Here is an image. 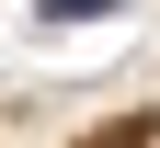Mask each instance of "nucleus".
<instances>
[{
	"label": "nucleus",
	"instance_id": "nucleus-1",
	"mask_svg": "<svg viewBox=\"0 0 160 148\" xmlns=\"http://www.w3.org/2000/svg\"><path fill=\"white\" fill-rule=\"evenodd\" d=\"M126 0H46V23H114Z\"/></svg>",
	"mask_w": 160,
	"mask_h": 148
}]
</instances>
